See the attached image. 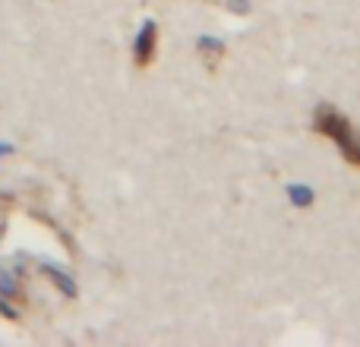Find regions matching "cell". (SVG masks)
I'll list each match as a JSON object with an SVG mask.
<instances>
[{
    "mask_svg": "<svg viewBox=\"0 0 360 347\" xmlns=\"http://www.w3.org/2000/svg\"><path fill=\"white\" fill-rule=\"evenodd\" d=\"M313 130L323 133L326 139H332L351 168H360V130L348 120V114H342L332 105H319L313 111Z\"/></svg>",
    "mask_w": 360,
    "mask_h": 347,
    "instance_id": "1",
    "label": "cell"
},
{
    "mask_svg": "<svg viewBox=\"0 0 360 347\" xmlns=\"http://www.w3.org/2000/svg\"><path fill=\"white\" fill-rule=\"evenodd\" d=\"M44 275H48V278L54 281V284L60 287V291L67 294V297H76V281L70 278V275L63 272L60 266H51V262H44Z\"/></svg>",
    "mask_w": 360,
    "mask_h": 347,
    "instance_id": "4",
    "label": "cell"
},
{
    "mask_svg": "<svg viewBox=\"0 0 360 347\" xmlns=\"http://www.w3.org/2000/svg\"><path fill=\"white\" fill-rule=\"evenodd\" d=\"M231 13H250V0H228Z\"/></svg>",
    "mask_w": 360,
    "mask_h": 347,
    "instance_id": "7",
    "label": "cell"
},
{
    "mask_svg": "<svg viewBox=\"0 0 360 347\" xmlns=\"http://www.w3.org/2000/svg\"><path fill=\"white\" fill-rule=\"evenodd\" d=\"M0 297H10V300H19V281L0 266Z\"/></svg>",
    "mask_w": 360,
    "mask_h": 347,
    "instance_id": "5",
    "label": "cell"
},
{
    "mask_svg": "<svg viewBox=\"0 0 360 347\" xmlns=\"http://www.w3.org/2000/svg\"><path fill=\"white\" fill-rule=\"evenodd\" d=\"M10 152H13L10 145H0V155H10Z\"/></svg>",
    "mask_w": 360,
    "mask_h": 347,
    "instance_id": "8",
    "label": "cell"
},
{
    "mask_svg": "<svg viewBox=\"0 0 360 347\" xmlns=\"http://www.w3.org/2000/svg\"><path fill=\"white\" fill-rule=\"evenodd\" d=\"M291 202L300 205V209H307V205L313 202V190L310 186H291Z\"/></svg>",
    "mask_w": 360,
    "mask_h": 347,
    "instance_id": "6",
    "label": "cell"
},
{
    "mask_svg": "<svg viewBox=\"0 0 360 347\" xmlns=\"http://www.w3.org/2000/svg\"><path fill=\"white\" fill-rule=\"evenodd\" d=\"M199 54H202V63H205V67L215 70L218 60H221V54H224V44L218 41V38L202 35V38H199Z\"/></svg>",
    "mask_w": 360,
    "mask_h": 347,
    "instance_id": "3",
    "label": "cell"
},
{
    "mask_svg": "<svg viewBox=\"0 0 360 347\" xmlns=\"http://www.w3.org/2000/svg\"><path fill=\"white\" fill-rule=\"evenodd\" d=\"M155 44H158V25L155 19H146L136 32V41H133V63L136 67H149L155 60Z\"/></svg>",
    "mask_w": 360,
    "mask_h": 347,
    "instance_id": "2",
    "label": "cell"
}]
</instances>
